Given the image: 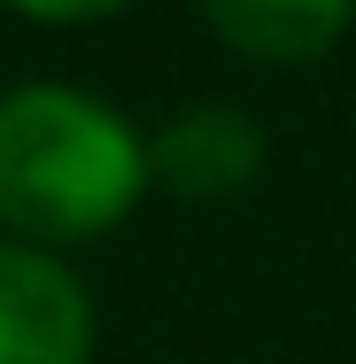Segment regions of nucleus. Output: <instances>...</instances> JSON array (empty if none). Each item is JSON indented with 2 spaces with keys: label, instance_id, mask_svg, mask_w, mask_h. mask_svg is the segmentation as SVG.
<instances>
[{
  "label": "nucleus",
  "instance_id": "7ed1b4c3",
  "mask_svg": "<svg viewBox=\"0 0 356 364\" xmlns=\"http://www.w3.org/2000/svg\"><path fill=\"white\" fill-rule=\"evenodd\" d=\"M147 163H155V178H163L178 202H225V194H240V186L264 171V132H256L240 109L202 101V109H178V117L155 132Z\"/></svg>",
  "mask_w": 356,
  "mask_h": 364
},
{
  "label": "nucleus",
  "instance_id": "f257e3e1",
  "mask_svg": "<svg viewBox=\"0 0 356 364\" xmlns=\"http://www.w3.org/2000/svg\"><path fill=\"white\" fill-rule=\"evenodd\" d=\"M147 155L117 109L70 85L0 93V218L31 240H85L109 232L140 202Z\"/></svg>",
  "mask_w": 356,
  "mask_h": 364
},
{
  "label": "nucleus",
  "instance_id": "f03ea898",
  "mask_svg": "<svg viewBox=\"0 0 356 364\" xmlns=\"http://www.w3.org/2000/svg\"><path fill=\"white\" fill-rule=\"evenodd\" d=\"M93 310L63 264L31 248H0V364H85Z\"/></svg>",
  "mask_w": 356,
  "mask_h": 364
},
{
  "label": "nucleus",
  "instance_id": "20e7f679",
  "mask_svg": "<svg viewBox=\"0 0 356 364\" xmlns=\"http://www.w3.org/2000/svg\"><path fill=\"white\" fill-rule=\"evenodd\" d=\"M217 39L248 63H318L325 47L349 39V8H325V0H232V8H210L202 16Z\"/></svg>",
  "mask_w": 356,
  "mask_h": 364
}]
</instances>
